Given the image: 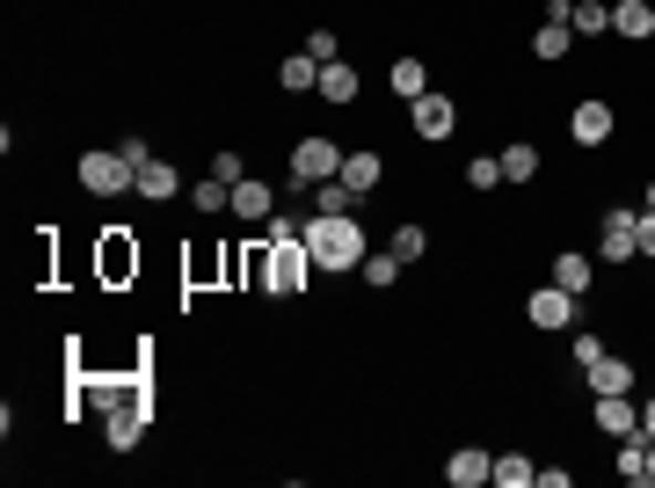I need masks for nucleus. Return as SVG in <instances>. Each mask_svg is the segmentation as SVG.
Masks as SVG:
<instances>
[{"mask_svg":"<svg viewBox=\"0 0 655 488\" xmlns=\"http://www.w3.org/2000/svg\"><path fill=\"white\" fill-rule=\"evenodd\" d=\"M306 256H313V270H328V278H343V270H364V227H357V211H313L306 227Z\"/></svg>","mask_w":655,"mask_h":488,"instance_id":"f257e3e1","label":"nucleus"},{"mask_svg":"<svg viewBox=\"0 0 655 488\" xmlns=\"http://www.w3.org/2000/svg\"><path fill=\"white\" fill-rule=\"evenodd\" d=\"M306 270H313L306 233H262V248H256V278H262V292H270V299L306 292Z\"/></svg>","mask_w":655,"mask_h":488,"instance_id":"f03ea898","label":"nucleus"},{"mask_svg":"<svg viewBox=\"0 0 655 488\" xmlns=\"http://www.w3.org/2000/svg\"><path fill=\"white\" fill-rule=\"evenodd\" d=\"M73 175H81V190H87V197H124V190H138V168L117 154V146H87Z\"/></svg>","mask_w":655,"mask_h":488,"instance_id":"7ed1b4c3","label":"nucleus"},{"mask_svg":"<svg viewBox=\"0 0 655 488\" xmlns=\"http://www.w3.org/2000/svg\"><path fill=\"white\" fill-rule=\"evenodd\" d=\"M328 175H343V146L321 139V132H313V139H299V146H292V175H284V183L306 197L313 183H328Z\"/></svg>","mask_w":655,"mask_h":488,"instance_id":"20e7f679","label":"nucleus"},{"mask_svg":"<svg viewBox=\"0 0 655 488\" xmlns=\"http://www.w3.org/2000/svg\"><path fill=\"white\" fill-rule=\"evenodd\" d=\"M634 227H641V211H634V205H612V211L597 219V262H604V270H612V262H634V256H641Z\"/></svg>","mask_w":655,"mask_h":488,"instance_id":"39448f33","label":"nucleus"},{"mask_svg":"<svg viewBox=\"0 0 655 488\" xmlns=\"http://www.w3.org/2000/svg\"><path fill=\"white\" fill-rule=\"evenodd\" d=\"M408 124H415V139H451V132H459V103L430 87V95L408 103Z\"/></svg>","mask_w":655,"mask_h":488,"instance_id":"423d86ee","label":"nucleus"},{"mask_svg":"<svg viewBox=\"0 0 655 488\" xmlns=\"http://www.w3.org/2000/svg\"><path fill=\"white\" fill-rule=\"evenodd\" d=\"M575 307H583L575 292H561V284H539V292L524 299V321H532L539 335H553V329H569V321H575Z\"/></svg>","mask_w":655,"mask_h":488,"instance_id":"0eeeda50","label":"nucleus"},{"mask_svg":"<svg viewBox=\"0 0 655 488\" xmlns=\"http://www.w3.org/2000/svg\"><path fill=\"white\" fill-rule=\"evenodd\" d=\"M103 437H110V453H132L138 437H146V402H138V394H117V402H110Z\"/></svg>","mask_w":655,"mask_h":488,"instance_id":"6e6552de","label":"nucleus"},{"mask_svg":"<svg viewBox=\"0 0 655 488\" xmlns=\"http://www.w3.org/2000/svg\"><path fill=\"white\" fill-rule=\"evenodd\" d=\"M226 211H233L241 227H270V219H277V190H270V183H256V175H241V183H233V205H226Z\"/></svg>","mask_w":655,"mask_h":488,"instance_id":"1a4fd4ad","label":"nucleus"},{"mask_svg":"<svg viewBox=\"0 0 655 488\" xmlns=\"http://www.w3.org/2000/svg\"><path fill=\"white\" fill-rule=\"evenodd\" d=\"M590 416H597V430H604V437H626V430H641V408H634V394H590Z\"/></svg>","mask_w":655,"mask_h":488,"instance_id":"9d476101","label":"nucleus"},{"mask_svg":"<svg viewBox=\"0 0 655 488\" xmlns=\"http://www.w3.org/2000/svg\"><path fill=\"white\" fill-rule=\"evenodd\" d=\"M445 481H451V488H481V481H496V453H481V445H459V453L445 459Z\"/></svg>","mask_w":655,"mask_h":488,"instance_id":"9b49d317","label":"nucleus"},{"mask_svg":"<svg viewBox=\"0 0 655 488\" xmlns=\"http://www.w3.org/2000/svg\"><path fill=\"white\" fill-rule=\"evenodd\" d=\"M124 278H138V241L124 227H110L103 233V284H124Z\"/></svg>","mask_w":655,"mask_h":488,"instance_id":"f8f14e48","label":"nucleus"},{"mask_svg":"<svg viewBox=\"0 0 655 488\" xmlns=\"http://www.w3.org/2000/svg\"><path fill=\"white\" fill-rule=\"evenodd\" d=\"M634 357H620V350H604L597 365H590V394H634Z\"/></svg>","mask_w":655,"mask_h":488,"instance_id":"ddd939ff","label":"nucleus"},{"mask_svg":"<svg viewBox=\"0 0 655 488\" xmlns=\"http://www.w3.org/2000/svg\"><path fill=\"white\" fill-rule=\"evenodd\" d=\"M553 284L583 299L590 284H597V256H583V248H561V256H553Z\"/></svg>","mask_w":655,"mask_h":488,"instance_id":"4468645a","label":"nucleus"},{"mask_svg":"<svg viewBox=\"0 0 655 488\" xmlns=\"http://www.w3.org/2000/svg\"><path fill=\"white\" fill-rule=\"evenodd\" d=\"M138 197H146V205H175V197H183V168H168V160H146V168H138Z\"/></svg>","mask_w":655,"mask_h":488,"instance_id":"2eb2a0df","label":"nucleus"},{"mask_svg":"<svg viewBox=\"0 0 655 488\" xmlns=\"http://www.w3.org/2000/svg\"><path fill=\"white\" fill-rule=\"evenodd\" d=\"M612 37L648 44V37H655V0H620V8H612Z\"/></svg>","mask_w":655,"mask_h":488,"instance_id":"dca6fc26","label":"nucleus"},{"mask_svg":"<svg viewBox=\"0 0 655 488\" xmlns=\"http://www.w3.org/2000/svg\"><path fill=\"white\" fill-rule=\"evenodd\" d=\"M380 175H386V160L372 154V146H350V154H343V183H350L357 197H372V190H380Z\"/></svg>","mask_w":655,"mask_h":488,"instance_id":"f3484780","label":"nucleus"},{"mask_svg":"<svg viewBox=\"0 0 655 488\" xmlns=\"http://www.w3.org/2000/svg\"><path fill=\"white\" fill-rule=\"evenodd\" d=\"M569 132H575V146H604L612 139V103H575Z\"/></svg>","mask_w":655,"mask_h":488,"instance_id":"a211bd4d","label":"nucleus"},{"mask_svg":"<svg viewBox=\"0 0 655 488\" xmlns=\"http://www.w3.org/2000/svg\"><path fill=\"white\" fill-rule=\"evenodd\" d=\"M496 160H502V183H539V146L532 139H510Z\"/></svg>","mask_w":655,"mask_h":488,"instance_id":"6ab92c4d","label":"nucleus"},{"mask_svg":"<svg viewBox=\"0 0 655 488\" xmlns=\"http://www.w3.org/2000/svg\"><path fill=\"white\" fill-rule=\"evenodd\" d=\"M321 103H357V66H343V59H328L321 66V87H313Z\"/></svg>","mask_w":655,"mask_h":488,"instance_id":"aec40b11","label":"nucleus"},{"mask_svg":"<svg viewBox=\"0 0 655 488\" xmlns=\"http://www.w3.org/2000/svg\"><path fill=\"white\" fill-rule=\"evenodd\" d=\"M386 81H394V95H401V103L430 95V66H423V59H394V66H386Z\"/></svg>","mask_w":655,"mask_h":488,"instance_id":"412c9836","label":"nucleus"},{"mask_svg":"<svg viewBox=\"0 0 655 488\" xmlns=\"http://www.w3.org/2000/svg\"><path fill=\"white\" fill-rule=\"evenodd\" d=\"M277 87H284V95H306V87H321V59H284V66H277Z\"/></svg>","mask_w":655,"mask_h":488,"instance_id":"4be33fe9","label":"nucleus"},{"mask_svg":"<svg viewBox=\"0 0 655 488\" xmlns=\"http://www.w3.org/2000/svg\"><path fill=\"white\" fill-rule=\"evenodd\" d=\"M620 481L648 488V437H641V430H626V445H620Z\"/></svg>","mask_w":655,"mask_h":488,"instance_id":"5701e85b","label":"nucleus"},{"mask_svg":"<svg viewBox=\"0 0 655 488\" xmlns=\"http://www.w3.org/2000/svg\"><path fill=\"white\" fill-rule=\"evenodd\" d=\"M569 37H575L569 22H547V15H539V30H532V52L553 66V59H569Z\"/></svg>","mask_w":655,"mask_h":488,"instance_id":"b1692460","label":"nucleus"},{"mask_svg":"<svg viewBox=\"0 0 655 488\" xmlns=\"http://www.w3.org/2000/svg\"><path fill=\"white\" fill-rule=\"evenodd\" d=\"M313 211H357V190H350V183H343V175H328V183H313Z\"/></svg>","mask_w":655,"mask_h":488,"instance_id":"393cba45","label":"nucleus"},{"mask_svg":"<svg viewBox=\"0 0 655 488\" xmlns=\"http://www.w3.org/2000/svg\"><path fill=\"white\" fill-rule=\"evenodd\" d=\"M190 205L205 211V219H219V211L233 205V183H219V175H205V183H190Z\"/></svg>","mask_w":655,"mask_h":488,"instance_id":"a878e982","label":"nucleus"},{"mask_svg":"<svg viewBox=\"0 0 655 488\" xmlns=\"http://www.w3.org/2000/svg\"><path fill=\"white\" fill-rule=\"evenodd\" d=\"M569 30H583V37H612V8H604V0H575Z\"/></svg>","mask_w":655,"mask_h":488,"instance_id":"bb28decb","label":"nucleus"},{"mask_svg":"<svg viewBox=\"0 0 655 488\" xmlns=\"http://www.w3.org/2000/svg\"><path fill=\"white\" fill-rule=\"evenodd\" d=\"M496 481H502V488H532L539 467H532L524 453H496Z\"/></svg>","mask_w":655,"mask_h":488,"instance_id":"cd10ccee","label":"nucleus"},{"mask_svg":"<svg viewBox=\"0 0 655 488\" xmlns=\"http://www.w3.org/2000/svg\"><path fill=\"white\" fill-rule=\"evenodd\" d=\"M394 278H401V256H394V248L364 256V284H372V292H394Z\"/></svg>","mask_w":655,"mask_h":488,"instance_id":"c85d7f7f","label":"nucleus"},{"mask_svg":"<svg viewBox=\"0 0 655 488\" xmlns=\"http://www.w3.org/2000/svg\"><path fill=\"white\" fill-rule=\"evenodd\" d=\"M466 183H474V190H496V183H502V160L496 154H474V160H466Z\"/></svg>","mask_w":655,"mask_h":488,"instance_id":"c756f323","label":"nucleus"},{"mask_svg":"<svg viewBox=\"0 0 655 488\" xmlns=\"http://www.w3.org/2000/svg\"><path fill=\"white\" fill-rule=\"evenodd\" d=\"M386 248H394L401 262H415L423 248H430V233H423V227H394V241H386Z\"/></svg>","mask_w":655,"mask_h":488,"instance_id":"7c9ffc66","label":"nucleus"},{"mask_svg":"<svg viewBox=\"0 0 655 488\" xmlns=\"http://www.w3.org/2000/svg\"><path fill=\"white\" fill-rule=\"evenodd\" d=\"M211 175H219V183H241V175H248V160L233 154V146H226V154H211Z\"/></svg>","mask_w":655,"mask_h":488,"instance_id":"2f4dec72","label":"nucleus"},{"mask_svg":"<svg viewBox=\"0 0 655 488\" xmlns=\"http://www.w3.org/2000/svg\"><path fill=\"white\" fill-rule=\"evenodd\" d=\"M569 357H575V365H597V357H604V343H597V335H575V343H569Z\"/></svg>","mask_w":655,"mask_h":488,"instance_id":"473e14b6","label":"nucleus"},{"mask_svg":"<svg viewBox=\"0 0 655 488\" xmlns=\"http://www.w3.org/2000/svg\"><path fill=\"white\" fill-rule=\"evenodd\" d=\"M117 154H124V160H132V168H146V160H154V146L138 139V132H124V139H117Z\"/></svg>","mask_w":655,"mask_h":488,"instance_id":"72a5a7b5","label":"nucleus"},{"mask_svg":"<svg viewBox=\"0 0 655 488\" xmlns=\"http://www.w3.org/2000/svg\"><path fill=\"white\" fill-rule=\"evenodd\" d=\"M306 59H321V66H328V59H335V30H313L306 37Z\"/></svg>","mask_w":655,"mask_h":488,"instance_id":"f704fd0d","label":"nucleus"},{"mask_svg":"<svg viewBox=\"0 0 655 488\" xmlns=\"http://www.w3.org/2000/svg\"><path fill=\"white\" fill-rule=\"evenodd\" d=\"M634 241H641V256L655 262V211H648V205H641V227H634Z\"/></svg>","mask_w":655,"mask_h":488,"instance_id":"c9c22d12","label":"nucleus"},{"mask_svg":"<svg viewBox=\"0 0 655 488\" xmlns=\"http://www.w3.org/2000/svg\"><path fill=\"white\" fill-rule=\"evenodd\" d=\"M641 437H655V402H648V408H641Z\"/></svg>","mask_w":655,"mask_h":488,"instance_id":"e433bc0d","label":"nucleus"},{"mask_svg":"<svg viewBox=\"0 0 655 488\" xmlns=\"http://www.w3.org/2000/svg\"><path fill=\"white\" fill-rule=\"evenodd\" d=\"M648 481H655V437H648Z\"/></svg>","mask_w":655,"mask_h":488,"instance_id":"4c0bfd02","label":"nucleus"},{"mask_svg":"<svg viewBox=\"0 0 655 488\" xmlns=\"http://www.w3.org/2000/svg\"><path fill=\"white\" fill-rule=\"evenodd\" d=\"M648 211H655V183H648Z\"/></svg>","mask_w":655,"mask_h":488,"instance_id":"58836bf2","label":"nucleus"}]
</instances>
